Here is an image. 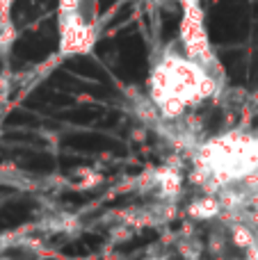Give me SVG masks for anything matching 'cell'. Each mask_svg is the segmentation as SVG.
<instances>
[{
	"instance_id": "obj_1",
	"label": "cell",
	"mask_w": 258,
	"mask_h": 260,
	"mask_svg": "<svg viewBox=\"0 0 258 260\" xmlns=\"http://www.w3.org/2000/svg\"><path fill=\"white\" fill-rule=\"evenodd\" d=\"M224 78L185 55L181 46L172 44L153 57L149 69V101L160 119H181L195 112L206 101L219 99Z\"/></svg>"
},
{
	"instance_id": "obj_2",
	"label": "cell",
	"mask_w": 258,
	"mask_h": 260,
	"mask_svg": "<svg viewBox=\"0 0 258 260\" xmlns=\"http://www.w3.org/2000/svg\"><path fill=\"white\" fill-rule=\"evenodd\" d=\"M192 180L201 192H219L258 171V130L231 128L201 139L190 155Z\"/></svg>"
},
{
	"instance_id": "obj_3",
	"label": "cell",
	"mask_w": 258,
	"mask_h": 260,
	"mask_svg": "<svg viewBox=\"0 0 258 260\" xmlns=\"http://www.w3.org/2000/svg\"><path fill=\"white\" fill-rule=\"evenodd\" d=\"M99 35V0H57V50L62 57L91 53Z\"/></svg>"
},
{
	"instance_id": "obj_4",
	"label": "cell",
	"mask_w": 258,
	"mask_h": 260,
	"mask_svg": "<svg viewBox=\"0 0 258 260\" xmlns=\"http://www.w3.org/2000/svg\"><path fill=\"white\" fill-rule=\"evenodd\" d=\"M181 5V23H178V46L185 50V55H190L192 59H197L199 64H204L208 71H213L215 76L227 80L224 67L219 62L217 53L213 48L208 27H206V14L201 0H178Z\"/></svg>"
}]
</instances>
